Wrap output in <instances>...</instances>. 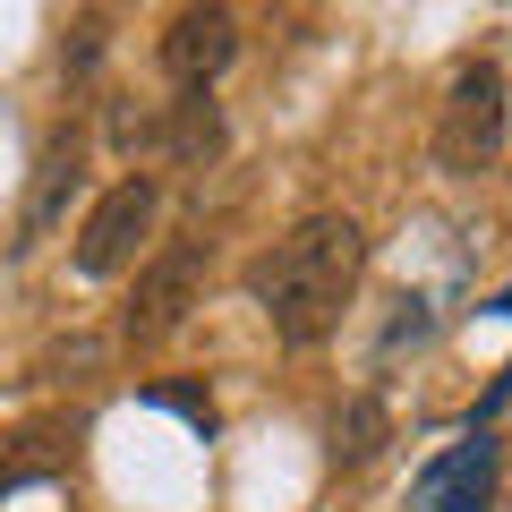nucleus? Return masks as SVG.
Segmentation results:
<instances>
[{"label":"nucleus","instance_id":"0eeeda50","mask_svg":"<svg viewBox=\"0 0 512 512\" xmlns=\"http://www.w3.org/2000/svg\"><path fill=\"white\" fill-rule=\"evenodd\" d=\"M163 163H180V171H205V163H222V103L214 94H171L163 103Z\"/></svg>","mask_w":512,"mask_h":512},{"label":"nucleus","instance_id":"1a4fd4ad","mask_svg":"<svg viewBox=\"0 0 512 512\" xmlns=\"http://www.w3.org/2000/svg\"><path fill=\"white\" fill-rule=\"evenodd\" d=\"M111 146H120V154H154V146H163V111H111Z\"/></svg>","mask_w":512,"mask_h":512},{"label":"nucleus","instance_id":"39448f33","mask_svg":"<svg viewBox=\"0 0 512 512\" xmlns=\"http://www.w3.org/2000/svg\"><path fill=\"white\" fill-rule=\"evenodd\" d=\"M239 60V18L231 9H180L163 26V77L180 94H214V77Z\"/></svg>","mask_w":512,"mask_h":512},{"label":"nucleus","instance_id":"423d86ee","mask_svg":"<svg viewBox=\"0 0 512 512\" xmlns=\"http://www.w3.org/2000/svg\"><path fill=\"white\" fill-rule=\"evenodd\" d=\"M77 180H86V146H77V137H52V146H43V171H35V197H26V222H18V248H43V239L60 231Z\"/></svg>","mask_w":512,"mask_h":512},{"label":"nucleus","instance_id":"f03ea898","mask_svg":"<svg viewBox=\"0 0 512 512\" xmlns=\"http://www.w3.org/2000/svg\"><path fill=\"white\" fill-rule=\"evenodd\" d=\"M504 69L495 60H470V69L444 86V111H436V171L444 180H478V171L495 163V146H504Z\"/></svg>","mask_w":512,"mask_h":512},{"label":"nucleus","instance_id":"f257e3e1","mask_svg":"<svg viewBox=\"0 0 512 512\" xmlns=\"http://www.w3.org/2000/svg\"><path fill=\"white\" fill-rule=\"evenodd\" d=\"M359 265H367V231L342 214V205L299 214L291 231L274 239V256L256 265V308H265L274 342H291V350L333 342L350 291H359Z\"/></svg>","mask_w":512,"mask_h":512},{"label":"nucleus","instance_id":"7ed1b4c3","mask_svg":"<svg viewBox=\"0 0 512 512\" xmlns=\"http://www.w3.org/2000/svg\"><path fill=\"white\" fill-rule=\"evenodd\" d=\"M154 222H163V180H154V171L111 180L103 197H94V214L77 222V274L86 282H120L128 265H137V248L154 239Z\"/></svg>","mask_w":512,"mask_h":512},{"label":"nucleus","instance_id":"6e6552de","mask_svg":"<svg viewBox=\"0 0 512 512\" xmlns=\"http://www.w3.org/2000/svg\"><path fill=\"white\" fill-rule=\"evenodd\" d=\"M384 436H393V410H384L376 393H350V402L333 410V461H342V470L376 461V453H384Z\"/></svg>","mask_w":512,"mask_h":512},{"label":"nucleus","instance_id":"20e7f679","mask_svg":"<svg viewBox=\"0 0 512 512\" xmlns=\"http://www.w3.org/2000/svg\"><path fill=\"white\" fill-rule=\"evenodd\" d=\"M205 291V248L197 239H171V248H154L146 265H137V291H128L120 308V342H171V333L188 325V308H197Z\"/></svg>","mask_w":512,"mask_h":512}]
</instances>
